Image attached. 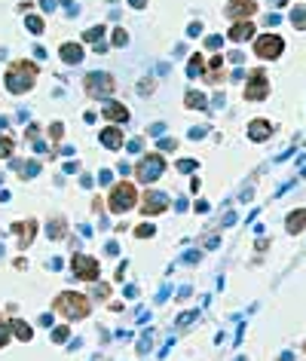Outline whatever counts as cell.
Listing matches in <instances>:
<instances>
[{
    "instance_id": "obj_1",
    "label": "cell",
    "mask_w": 306,
    "mask_h": 361,
    "mask_svg": "<svg viewBox=\"0 0 306 361\" xmlns=\"http://www.w3.org/2000/svg\"><path fill=\"white\" fill-rule=\"evenodd\" d=\"M34 83H37V64L34 61H13L10 64V70H7V89L13 95L28 92Z\"/></svg>"
},
{
    "instance_id": "obj_17",
    "label": "cell",
    "mask_w": 306,
    "mask_h": 361,
    "mask_svg": "<svg viewBox=\"0 0 306 361\" xmlns=\"http://www.w3.org/2000/svg\"><path fill=\"white\" fill-rule=\"evenodd\" d=\"M34 227H37L34 221H28V224H16V230H22V233H19V236H22V245L31 242V230H34Z\"/></svg>"
},
{
    "instance_id": "obj_12",
    "label": "cell",
    "mask_w": 306,
    "mask_h": 361,
    "mask_svg": "<svg viewBox=\"0 0 306 361\" xmlns=\"http://www.w3.org/2000/svg\"><path fill=\"white\" fill-rule=\"evenodd\" d=\"M61 58L70 61V64H76V61L83 58V46H80V43H64V46H61Z\"/></svg>"
},
{
    "instance_id": "obj_9",
    "label": "cell",
    "mask_w": 306,
    "mask_h": 361,
    "mask_svg": "<svg viewBox=\"0 0 306 361\" xmlns=\"http://www.w3.org/2000/svg\"><path fill=\"white\" fill-rule=\"evenodd\" d=\"M248 89H245V98L248 101H254V98H263L266 95V77L263 74H251V80H248Z\"/></svg>"
},
{
    "instance_id": "obj_23",
    "label": "cell",
    "mask_w": 306,
    "mask_h": 361,
    "mask_svg": "<svg viewBox=\"0 0 306 361\" xmlns=\"http://www.w3.org/2000/svg\"><path fill=\"white\" fill-rule=\"evenodd\" d=\"M187 101H190V104H196V107H199V104H202V95H199V92H190V95H187Z\"/></svg>"
},
{
    "instance_id": "obj_3",
    "label": "cell",
    "mask_w": 306,
    "mask_h": 361,
    "mask_svg": "<svg viewBox=\"0 0 306 361\" xmlns=\"http://www.w3.org/2000/svg\"><path fill=\"white\" fill-rule=\"evenodd\" d=\"M110 211H117V214H123V211H129L135 202H138V190H135V184L132 181H120L117 187L110 190Z\"/></svg>"
},
{
    "instance_id": "obj_8",
    "label": "cell",
    "mask_w": 306,
    "mask_h": 361,
    "mask_svg": "<svg viewBox=\"0 0 306 361\" xmlns=\"http://www.w3.org/2000/svg\"><path fill=\"white\" fill-rule=\"evenodd\" d=\"M141 202H144V205H141V211H144V214H160V211H166L169 199H166L163 193H157V190H150V193L141 199Z\"/></svg>"
},
{
    "instance_id": "obj_6",
    "label": "cell",
    "mask_w": 306,
    "mask_h": 361,
    "mask_svg": "<svg viewBox=\"0 0 306 361\" xmlns=\"http://www.w3.org/2000/svg\"><path fill=\"white\" fill-rule=\"evenodd\" d=\"M113 77L110 74H89L86 77V92L89 95H110L113 92Z\"/></svg>"
},
{
    "instance_id": "obj_20",
    "label": "cell",
    "mask_w": 306,
    "mask_h": 361,
    "mask_svg": "<svg viewBox=\"0 0 306 361\" xmlns=\"http://www.w3.org/2000/svg\"><path fill=\"white\" fill-rule=\"evenodd\" d=\"M7 340H10V328L0 322V346H7Z\"/></svg>"
},
{
    "instance_id": "obj_13",
    "label": "cell",
    "mask_w": 306,
    "mask_h": 361,
    "mask_svg": "<svg viewBox=\"0 0 306 361\" xmlns=\"http://www.w3.org/2000/svg\"><path fill=\"white\" fill-rule=\"evenodd\" d=\"M251 34H254L251 22H242V25H233V28H230V37H233V40H248Z\"/></svg>"
},
{
    "instance_id": "obj_4",
    "label": "cell",
    "mask_w": 306,
    "mask_h": 361,
    "mask_svg": "<svg viewBox=\"0 0 306 361\" xmlns=\"http://www.w3.org/2000/svg\"><path fill=\"white\" fill-rule=\"evenodd\" d=\"M282 49H285V40H282L279 34H260V37L254 40V52H257V58H279Z\"/></svg>"
},
{
    "instance_id": "obj_21",
    "label": "cell",
    "mask_w": 306,
    "mask_h": 361,
    "mask_svg": "<svg viewBox=\"0 0 306 361\" xmlns=\"http://www.w3.org/2000/svg\"><path fill=\"white\" fill-rule=\"evenodd\" d=\"M135 233H138V236H141V239H147V236H150V233H153V227H150V224H141V227H138V230H135Z\"/></svg>"
},
{
    "instance_id": "obj_22",
    "label": "cell",
    "mask_w": 306,
    "mask_h": 361,
    "mask_svg": "<svg viewBox=\"0 0 306 361\" xmlns=\"http://www.w3.org/2000/svg\"><path fill=\"white\" fill-rule=\"evenodd\" d=\"M28 28L40 34V31H43V22H40V19H28Z\"/></svg>"
},
{
    "instance_id": "obj_11",
    "label": "cell",
    "mask_w": 306,
    "mask_h": 361,
    "mask_svg": "<svg viewBox=\"0 0 306 361\" xmlns=\"http://www.w3.org/2000/svg\"><path fill=\"white\" fill-rule=\"evenodd\" d=\"M254 10H257V7L251 4V0H230V16H236V19H239V16H251Z\"/></svg>"
},
{
    "instance_id": "obj_16",
    "label": "cell",
    "mask_w": 306,
    "mask_h": 361,
    "mask_svg": "<svg viewBox=\"0 0 306 361\" xmlns=\"http://www.w3.org/2000/svg\"><path fill=\"white\" fill-rule=\"evenodd\" d=\"M303 224H306V208H300V211H294V214L288 218V230H291V233H300Z\"/></svg>"
},
{
    "instance_id": "obj_7",
    "label": "cell",
    "mask_w": 306,
    "mask_h": 361,
    "mask_svg": "<svg viewBox=\"0 0 306 361\" xmlns=\"http://www.w3.org/2000/svg\"><path fill=\"white\" fill-rule=\"evenodd\" d=\"M166 169V163H163V156H157V153H150L144 163L138 166V178L141 181H153V175H160Z\"/></svg>"
},
{
    "instance_id": "obj_10",
    "label": "cell",
    "mask_w": 306,
    "mask_h": 361,
    "mask_svg": "<svg viewBox=\"0 0 306 361\" xmlns=\"http://www.w3.org/2000/svg\"><path fill=\"white\" fill-rule=\"evenodd\" d=\"M101 113H104L107 119H113V123H126V119H129V110H126L120 101H110V104H107Z\"/></svg>"
},
{
    "instance_id": "obj_14",
    "label": "cell",
    "mask_w": 306,
    "mask_h": 361,
    "mask_svg": "<svg viewBox=\"0 0 306 361\" xmlns=\"http://www.w3.org/2000/svg\"><path fill=\"white\" fill-rule=\"evenodd\" d=\"M248 132H251L254 141H263V138H270V123H263V119H260V123H251Z\"/></svg>"
},
{
    "instance_id": "obj_19",
    "label": "cell",
    "mask_w": 306,
    "mask_h": 361,
    "mask_svg": "<svg viewBox=\"0 0 306 361\" xmlns=\"http://www.w3.org/2000/svg\"><path fill=\"white\" fill-rule=\"evenodd\" d=\"M13 153V141L10 138H0V156H10Z\"/></svg>"
},
{
    "instance_id": "obj_2",
    "label": "cell",
    "mask_w": 306,
    "mask_h": 361,
    "mask_svg": "<svg viewBox=\"0 0 306 361\" xmlns=\"http://www.w3.org/2000/svg\"><path fill=\"white\" fill-rule=\"evenodd\" d=\"M55 312L64 318H83V315H89V300L76 291H64L55 297Z\"/></svg>"
},
{
    "instance_id": "obj_18",
    "label": "cell",
    "mask_w": 306,
    "mask_h": 361,
    "mask_svg": "<svg viewBox=\"0 0 306 361\" xmlns=\"http://www.w3.org/2000/svg\"><path fill=\"white\" fill-rule=\"evenodd\" d=\"M13 328H16V337H19V340H31V328H28L25 322H16Z\"/></svg>"
},
{
    "instance_id": "obj_15",
    "label": "cell",
    "mask_w": 306,
    "mask_h": 361,
    "mask_svg": "<svg viewBox=\"0 0 306 361\" xmlns=\"http://www.w3.org/2000/svg\"><path fill=\"white\" fill-rule=\"evenodd\" d=\"M101 141H104L107 147H120V144H123V135H120V129H104Z\"/></svg>"
},
{
    "instance_id": "obj_5",
    "label": "cell",
    "mask_w": 306,
    "mask_h": 361,
    "mask_svg": "<svg viewBox=\"0 0 306 361\" xmlns=\"http://www.w3.org/2000/svg\"><path fill=\"white\" fill-rule=\"evenodd\" d=\"M73 275L83 282H95L98 278V260L86 257V254H73Z\"/></svg>"
}]
</instances>
